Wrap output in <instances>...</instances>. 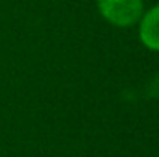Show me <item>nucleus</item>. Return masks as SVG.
I'll use <instances>...</instances> for the list:
<instances>
[{
  "mask_svg": "<svg viewBox=\"0 0 159 157\" xmlns=\"http://www.w3.org/2000/svg\"><path fill=\"white\" fill-rule=\"evenodd\" d=\"M98 9L106 20L126 28L141 19L143 0H98Z\"/></svg>",
  "mask_w": 159,
  "mask_h": 157,
  "instance_id": "nucleus-1",
  "label": "nucleus"
},
{
  "mask_svg": "<svg viewBox=\"0 0 159 157\" xmlns=\"http://www.w3.org/2000/svg\"><path fill=\"white\" fill-rule=\"evenodd\" d=\"M139 35L146 48L159 52V6L152 7L146 15H143Z\"/></svg>",
  "mask_w": 159,
  "mask_h": 157,
  "instance_id": "nucleus-2",
  "label": "nucleus"
}]
</instances>
